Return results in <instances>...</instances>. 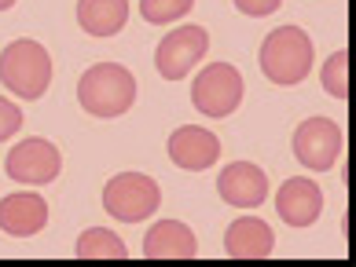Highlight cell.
Instances as JSON below:
<instances>
[{
	"label": "cell",
	"mask_w": 356,
	"mask_h": 267,
	"mask_svg": "<svg viewBox=\"0 0 356 267\" xmlns=\"http://www.w3.org/2000/svg\"><path fill=\"white\" fill-rule=\"evenodd\" d=\"M257 62H261V74H265L272 85L290 88V85H301L312 74L316 48H312L309 33L301 30V26H280V30H272L265 41H261Z\"/></svg>",
	"instance_id": "cell-1"
},
{
	"label": "cell",
	"mask_w": 356,
	"mask_h": 267,
	"mask_svg": "<svg viewBox=\"0 0 356 267\" xmlns=\"http://www.w3.org/2000/svg\"><path fill=\"white\" fill-rule=\"evenodd\" d=\"M77 103L92 117H122L136 103V77L122 62H96L77 81Z\"/></svg>",
	"instance_id": "cell-2"
},
{
	"label": "cell",
	"mask_w": 356,
	"mask_h": 267,
	"mask_svg": "<svg viewBox=\"0 0 356 267\" xmlns=\"http://www.w3.org/2000/svg\"><path fill=\"white\" fill-rule=\"evenodd\" d=\"M0 81L15 99H41L51 85V55L41 41L19 37L0 51Z\"/></svg>",
	"instance_id": "cell-3"
},
{
	"label": "cell",
	"mask_w": 356,
	"mask_h": 267,
	"mask_svg": "<svg viewBox=\"0 0 356 267\" xmlns=\"http://www.w3.org/2000/svg\"><path fill=\"white\" fill-rule=\"evenodd\" d=\"M158 205H162V187L143 172H118L103 187V209L122 223L147 220L158 212Z\"/></svg>",
	"instance_id": "cell-4"
},
{
	"label": "cell",
	"mask_w": 356,
	"mask_h": 267,
	"mask_svg": "<svg viewBox=\"0 0 356 267\" xmlns=\"http://www.w3.org/2000/svg\"><path fill=\"white\" fill-rule=\"evenodd\" d=\"M243 74L232 62H209L191 81V106L206 117H228L243 106Z\"/></svg>",
	"instance_id": "cell-5"
},
{
	"label": "cell",
	"mask_w": 356,
	"mask_h": 267,
	"mask_svg": "<svg viewBox=\"0 0 356 267\" xmlns=\"http://www.w3.org/2000/svg\"><path fill=\"white\" fill-rule=\"evenodd\" d=\"M209 51V33L202 26H177L173 33H165L154 48V70L165 81H184L195 66L206 59Z\"/></svg>",
	"instance_id": "cell-6"
},
{
	"label": "cell",
	"mask_w": 356,
	"mask_h": 267,
	"mask_svg": "<svg viewBox=\"0 0 356 267\" xmlns=\"http://www.w3.org/2000/svg\"><path fill=\"white\" fill-rule=\"evenodd\" d=\"M4 172L15 183H26V187H44L51 183L63 172V154L59 146L44 139V136H30L11 146L8 162H4Z\"/></svg>",
	"instance_id": "cell-7"
},
{
	"label": "cell",
	"mask_w": 356,
	"mask_h": 267,
	"mask_svg": "<svg viewBox=\"0 0 356 267\" xmlns=\"http://www.w3.org/2000/svg\"><path fill=\"white\" fill-rule=\"evenodd\" d=\"M341 128L331 117H309L294 132V157L312 172H331L341 157Z\"/></svg>",
	"instance_id": "cell-8"
},
{
	"label": "cell",
	"mask_w": 356,
	"mask_h": 267,
	"mask_svg": "<svg viewBox=\"0 0 356 267\" xmlns=\"http://www.w3.org/2000/svg\"><path fill=\"white\" fill-rule=\"evenodd\" d=\"M217 194L232 209H257L268 198V176L265 169L254 162H232L228 169H220L217 176Z\"/></svg>",
	"instance_id": "cell-9"
},
{
	"label": "cell",
	"mask_w": 356,
	"mask_h": 267,
	"mask_svg": "<svg viewBox=\"0 0 356 267\" xmlns=\"http://www.w3.org/2000/svg\"><path fill=\"white\" fill-rule=\"evenodd\" d=\"M165 150H169V162H173L177 169H184V172H206V169H213L217 157H220V139L209 128L184 125V128H177L173 136H169Z\"/></svg>",
	"instance_id": "cell-10"
},
{
	"label": "cell",
	"mask_w": 356,
	"mask_h": 267,
	"mask_svg": "<svg viewBox=\"0 0 356 267\" xmlns=\"http://www.w3.org/2000/svg\"><path fill=\"white\" fill-rule=\"evenodd\" d=\"M275 212L290 227H312L323 212V191L309 176H290L275 194Z\"/></svg>",
	"instance_id": "cell-11"
},
{
	"label": "cell",
	"mask_w": 356,
	"mask_h": 267,
	"mask_svg": "<svg viewBox=\"0 0 356 267\" xmlns=\"http://www.w3.org/2000/svg\"><path fill=\"white\" fill-rule=\"evenodd\" d=\"M48 227V202L33 191H15L0 202V231L11 238H33Z\"/></svg>",
	"instance_id": "cell-12"
},
{
	"label": "cell",
	"mask_w": 356,
	"mask_h": 267,
	"mask_svg": "<svg viewBox=\"0 0 356 267\" xmlns=\"http://www.w3.org/2000/svg\"><path fill=\"white\" fill-rule=\"evenodd\" d=\"M143 257L147 260H195L199 257V238L180 220H158L143 234Z\"/></svg>",
	"instance_id": "cell-13"
},
{
	"label": "cell",
	"mask_w": 356,
	"mask_h": 267,
	"mask_svg": "<svg viewBox=\"0 0 356 267\" xmlns=\"http://www.w3.org/2000/svg\"><path fill=\"white\" fill-rule=\"evenodd\" d=\"M275 249V234L261 216H239L224 231V252L232 260H265Z\"/></svg>",
	"instance_id": "cell-14"
},
{
	"label": "cell",
	"mask_w": 356,
	"mask_h": 267,
	"mask_svg": "<svg viewBox=\"0 0 356 267\" xmlns=\"http://www.w3.org/2000/svg\"><path fill=\"white\" fill-rule=\"evenodd\" d=\"M125 22H129V0H77V26L96 41L122 33Z\"/></svg>",
	"instance_id": "cell-15"
},
{
	"label": "cell",
	"mask_w": 356,
	"mask_h": 267,
	"mask_svg": "<svg viewBox=\"0 0 356 267\" xmlns=\"http://www.w3.org/2000/svg\"><path fill=\"white\" fill-rule=\"evenodd\" d=\"M74 257L77 260H125L129 249H125V242L111 231V227H88V231L77 238Z\"/></svg>",
	"instance_id": "cell-16"
},
{
	"label": "cell",
	"mask_w": 356,
	"mask_h": 267,
	"mask_svg": "<svg viewBox=\"0 0 356 267\" xmlns=\"http://www.w3.org/2000/svg\"><path fill=\"white\" fill-rule=\"evenodd\" d=\"M320 81L334 99H349V51L341 48L320 66Z\"/></svg>",
	"instance_id": "cell-17"
},
{
	"label": "cell",
	"mask_w": 356,
	"mask_h": 267,
	"mask_svg": "<svg viewBox=\"0 0 356 267\" xmlns=\"http://www.w3.org/2000/svg\"><path fill=\"white\" fill-rule=\"evenodd\" d=\"M195 8V0H140V15L151 26H173Z\"/></svg>",
	"instance_id": "cell-18"
},
{
	"label": "cell",
	"mask_w": 356,
	"mask_h": 267,
	"mask_svg": "<svg viewBox=\"0 0 356 267\" xmlns=\"http://www.w3.org/2000/svg\"><path fill=\"white\" fill-rule=\"evenodd\" d=\"M19 128H22V110H19V106L11 103V99L0 96V143L11 139Z\"/></svg>",
	"instance_id": "cell-19"
},
{
	"label": "cell",
	"mask_w": 356,
	"mask_h": 267,
	"mask_svg": "<svg viewBox=\"0 0 356 267\" xmlns=\"http://www.w3.org/2000/svg\"><path fill=\"white\" fill-rule=\"evenodd\" d=\"M232 4L239 8L243 15H250V19H268L272 11H280L283 0H232Z\"/></svg>",
	"instance_id": "cell-20"
},
{
	"label": "cell",
	"mask_w": 356,
	"mask_h": 267,
	"mask_svg": "<svg viewBox=\"0 0 356 267\" xmlns=\"http://www.w3.org/2000/svg\"><path fill=\"white\" fill-rule=\"evenodd\" d=\"M8 8H15V0H0V11H8Z\"/></svg>",
	"instance_id": "cell-21"
}]
</instances>
